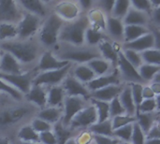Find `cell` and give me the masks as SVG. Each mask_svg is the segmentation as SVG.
<instances>
[{
	"label": "cell",
	"instance_id": "cell-1",
	"mask_svg": "<svg viewBox=\"0 0 160 144\" xmlns=\"http://www.w3.org/2000/svg\"><path fill=\"white\" fill-rule=\"evenodd\" d=\"M2 52L11 54L21 65H29L38 61L40 55V48L32 39H13L0 43Z\"/></svg>",
	"mask_w": 160,
	"mask_h": 144
},
{
	"label": "cell",
	"instance_id": "cell-2",
	"mask_svg": "<svg viewBox=\"0 0 160 144\" xmlns=\"http://www.w3.org/2000/svg\"><path fill=\"white\" fill-rule=\"evenodd\" d=\"M88 27L89 22L84 15H81L74 21L65 22L58 36V42L66 46L83 47L85 44L84 36Z\"/></svg>",
	"mask_w": 160,
	"mask_h": 144
},
{
	"label": "cell",
	"instance_id": "cell-3",
	"mask_svg": "<svg viewBox=\"0 0 160 144\" xmlns=\"http://www.w3.org/2000/svg\"><path fill=\"white\" fill-rule=\"evenodd\" d=\"M65 22L54 13L49 14L42 22L38 32V39L39 45L50 50L58 43V36Z\"/></svg>",
	"mask_w": 160,
	"mask_h": 144
},
{
	"label": "cell",
	"instance_id": "cell-4",
	"mask_svg": "<svg viewBox=\"0 0 160 144\" xmlns=\"http://www.w3.org/2000/svg\"><path fill=\"white\" fill-rule=\"evenodd\" d=\"M54 55L63 61L68 63H76L77 65L87 64L91 60L101 58L98 50L92 47H71L66 46L62 50L53 52Z\"/></svg>",
	"mask_w": 160,
	"mask_h": 144
},
{
	"label": "cell",
	"instance_id": "cell-5",
	"mask_svg": "<svg viewBox=\"0 0 160 144\" xmlns=\"http://www.w3.org/2000/svg\"><path fill=\"white\" fill-rule=\"evenodd\" d=\"M43 19L33 15L31 13L22 12V18L16 23L17 26V39L20 40H26L31 39L33 36L38 34Z\"/></svg>",
	"mask_w": 160,
	"mask_h": 144
},
{
	"label": "cell",
	"instance_id": "cell-6",
	"mask_svg": "<svg viewBox=\"0 0 160 144\" xmlns=\"http://www.w3.org/2000/svg\"><path fill=\"white\" fill-rule=\"evenodd\" d=\"M71 69V64L56 70L45 71L37 73L33 80V85L39 86H56L63 82L65 78L68 75L69 70Z\"/></svg>",
	"mask_w": 160,
	"mask_h": 144
},
{
	"label": "cell",
	"instance_id": "cell-7",
	"mask_svg": "<svg viewBox=\"0 0 160 144\" xmlns=\"http://www.w3.org/2000/svg\"><path fill=\"white\" fill-rule=\"evenodd\" d=\"M35 72L36 71H28L14 75L0 73V79L17 91H19L23 96L28 93L32 86L33 80L37 75H35Z\"/></svg>",
	"mask_w": 160,
	"mask_h": 144
},
{
	"label": "cell",
	"instance_id": "cell-8",
	"mask_svg": "<svg viewBox=\"0 0 160 144\" xmlns=\"http://www.w3.org/2000/svg\"><path fill=\"white\" fill-rule=\"evenodd\" d=\"M87 100L79 97H66L63 102V116L62 124L68 127L73 117L87 105Z\"/></svg>",
	"mask_w": 160,
	"mask_h": 144
},
{
	"label": "cell",
	"instance_id": "cell-9",
	"mask_svg": "<svg viewBox=\"0 0 160 144\" xmlns=\"http://www.w3.org/2000/svg\"><path fill=\"white\" fill-rule=\"evenodd\" d=\"M70 63L67 61H63L58 59L53 52L52 50H46L42 53H40L38 59V65L35 69V71L39 72H45V71H51V70H56L60 69Z\"/></svg>",
	"mask_w": 160,
	"mask_h": 144
},
{
	"label": "cell",
	"instance_id": "cell-10",
	"mask_svg": "<svg viewBox=\"0 0 160 144\" xmlns=\"http://www.w3.org/2000/svg\"><path fill=\"white\" fill-rule=\"evenodd\" d=\"M98 122V114L95 107L90 104L87 105L84 109L80 111L71 120L68 127L70 129L76 128H84L90 127L92 125Z\"/></svg>",
	"mask_w": 160,
	"mask_h": 144
},
{
	"label": "cell",
	"instance_id": "cell-11",
	"mask_svg": "<svg viewBox=\"0 0 160 144\" xmlns=\"http://www.w3.org/2000/svg\"><path fill=\"white\" fill-rule=\"evenodd\" d=\"M22 10L17 1L0 0V22L17 23L22 15Z\"/></svg>",
	"mask_w": 160,
	"mask_h": 144
},
{
	"label": "cell",
	"instance_id": "cell-12",
	"mask_svg": "<svg viewBox=\"0 0 160 144\" xmlns=\"http://www.w3.org/2000/svg\"><path fill=\"white\" fill-rule=\"evenodd\" d=\"M53 13L64 22H71L81 16V8L77 2L60 1L54 4Z\"/></svg>",
	"mask_w": 160,
	"mask_h": 144
},
{
	"label": "cell",
	"instance_id": "cell-13",
	"mask_svg": "<svg viewBox=\"0 0 160 144\" xmlns=\"http://www.w3.org/2000/svg\"><path fill=\"white\" fill-rule=\"evenodd\" d=\"M30 109L28 107H13L8 108L0 111V128L12 126L30 113Z\"/></svg>",
	"mask_w": 160,
	"mask_h": 144
},
{
	"label": "cell",
	"instance_id": "cell-14",
	"mask_svg": "<svg viewBox=\"0 0 160 144\" xmlns=\"http://www.w3.org/2000/svg\"><path fill=\"white\" fill-rule=\"evenodd\" d=\"M66 97H79L85 99L90 98V92L86 85L80 82L72 75H68L62 82L61 86Z\"/></svg>",
	"mask_w": 160,
	"mask_h": 144
},
{
	"label": "cell",
	"instance_id": "cell-15",
	"mask_svg": "<svg viewBox=\"0 0 160 144\" xmlns=\"http://www.w3.org/2000/svg\"><path fill=\"white\" fill-rule=\"evenodd\" d=\"M117 70L120 74V77H123L129 83L137 82L142 83V80L140 77L137 68H135L131 64L128 62V60L123 55L122 50L118 52V60H117Z\"/></svg>",
	"mask_w": 160,
	"mask_h": 144
},
{
	"label": "cell",
	"instance_id": "cell-16",
	"mask_svg": "<svg viewBox=\"0 0 160 144\" xmlns=\"http://www.w3.org/2000/svg\"><path fill=\"white\" fill-rule=\"evenodd\" d=\"M120 82H121L120 74H119L118 70L115 68L109 74L96 77L94 80H92L90 82H88L86 84V87L89 90V92L91 93V92L97 91L98 89H101V88H104V87H107L110 85L121 84Z\"/></svg>",
	"mask_w": 160,
	"mask_h": 144
},
{
	"label": "cell",
	"instance_id": "cell-17",
	"mask_svg": "<svg viewBox=\"0 0 160 144\" xmlns=\"http://www.w3.org/2000/svg\"><path fill=\"white\" fill-rule=\"evenodd\" d=\"M152 48H157V44H156L155 37L150 30V33H148L131 42L124 43L122 49L132 50V51H135V52L141 53V52H142L146 50L152 49Z\"/></svg>",
	"mask_w": 160,
	"mask_h": 144
},
{
	"label": "cell",
	"instance_id": "cell-18",
	"mask_svg": "<svg viewBox=\"0 0 160 144\" xmlns=\"http://www.w3.org/2000/svg\"><path fill=\"white\" fill-rule=\"evenodd\" d=\"M18 5L25 12L36 15L41 19H45L48 16V6L44 1L38 0H20L17 1Z\"/></svg>",
	"mask_w": 160,
	"mask_h": 144
},
{
	"label": "cell",
	"instance_id": "cell-19",
	"mask_svg": "<svg viewBox=\"0 0 160 144\" xmlns=\"http://www.w3.org/2000/svg\"><path fill=\"white\" fill-rule=\"evenodd\" d=\"M24 72L22 65L8 52H2L0 56V73L3 74H21Z\"/></svg>",
	"mask_w": 160,
	"mask_h": 144
},
{
	"label": "cell",
	"instance_id": "cell-20",
	"mask_svg": "<svg viewBox=\"0 0 160 144\" xmlns=\"http://www.w3.org/2000/svg\"><path fill=\"white\" fill-rule=\"evenodd\" d=\"M97 49L98 50L101 58L110 62L113 67H116L117 60H118V52L120 50L116 49V47L113 45V43L109 38L102 40L97 46Z\"/></svg>",
	"mask_w": 160,
	"mask_h": 144
},
{
	"label": "cell",
	"instance_id": "cell-21",
	"mask_svg": "<svg viewBox=\"0 0 160 144\" xmlns=\"http://www.w3.org/2000/svg\"><path fill=\"white\" fill-rule=\"evenodd\" d=\"M25 98L31 104L40 108V110L47 106V91L44 86L32 84L30 90L25 95Z\"/></svg>",
	"mask_w": 160,
	"mask_h": 144
},
{
	"label": "cell",
	"instance_id": "cell-22",
	"mask_svg": "<svg viewBox=\"0 0 160 144\" xmlns=\"http://www.w3.org/2000/svg\"><path fill=\"white\" fill-rule=\"evenodd\" d=\"M123 89V86L121 84L118 85H110L101 89H98L97 91L90 93V98L104 101V102H110L113 98L117 97L121 91Z\"/></svg>",
	"mask_w": 160,
	"mask_h": 144
},
{
	"label": "cell",
	"instance_id": "cell-23",
	"mask_svg": "<svg viewBox=\"0 0 160 144\" xmlns=\"http://www.w3.org/2000/svg\"><path fill=\"white\" fill-rule=\"evenodd\" d=\"M86 18L88 20L90 27L99 30L101 32H106L107 15L104 12H102L100 9L94 7L88 11Z\"/></svg>",
	"mask_w": 160,
	"mask_h": 144
},
{
	"label": "cell",
	"instance_id": "cell-24",
	"mask_svg": "<svg viewBox=\"0 0 160 144\" xmlns=\"http://www.w3.org/2000/svg\"><path fill=\"white\" fill-rule=\"evenodd\" d=\"M124 23L123 21L112 16L107 17L106 22V32L107 36L113 38L114 40H123L124 37Z\"/></svg>",
	"mask_w": 160,
	"mask_h": 144
},
{
	"label": "cell",
	"instance_id": "cell-25",
	"mask_svg": "<svg viewBox=\"0 0 160 144\" xmlns=\"http://www.w3.org/2000/svg\"><path fill=\"white\" fill-rule=\"evenodd\" d=\"M122 21H123L124 25L147 26V24L149 22V15L130 7L127 15L124 17V19Z\"/></svg>",
	"mask_w": 160,
	"mask_h": 144
},
{
	"label": "cell",
	"instance_id": "cell-26",
	"mask_svg": "<svg viewBox=\"0 0 160 144\" xmlns=\"http://www.w3.org/2000/svg\"><path fill=\"white\" fill-rule=\"evenodd\" d=\"M118 98L126 112V114L129 115V116H134L136 115L137 112V109L136 106L134 104L133 98H132V95H131V89L129 84H127L125 86H123V89L120 93V95L118 96Z\"/></svg>",
	"mask_w": 160,
	"mask_h": 144
},
{
	"label": "cell",
	"instance_id": "cell-27",
	"mask_svg": "<svg viewBox=\"0 0 160 144\" xmlns=\"http://www.w3.org/2000/svg\"><path fill=\"white\" fill-rule=\"evenodd\" d=\"M63 110L61 108L56 107H45L41 109L37 117L49 123L50 125H54L62 120Z\"/></svg>",
	"mask_w": 160,
	"mask_h": 144
},
{
	"label": "cell",
	"instance_id": "cell-28",
	"mask_svg": "<svg viewBox=\"0 0 160 144\" xmlns=\"http://www.w3.org/2000/svg\"><path fill=\"white\" fill-rule=\"evenodd\" d=\"M150 33V28L141 25H125L124 27V43L131 42L146 34Z\"/></svg>",
	"mask_w": 160,
	"mask_h": 144
},
{
	"label": "cell",
	"instance_id": "cell-29",
	"mask_svg": "<svg viewBox=\"0 0 160 144\" xmlns=\"http://www.w3.org/2000/svg\"><path fill=\"white\" fill-rule=\"evenodd\" d=\"M66 97L65 92L60 85L51 86L47 91V106L60 108Z\"/></svg>",
	"mask_w": 160,
	"mask_h": 144
},
{
	"label": "cell",
	"instance_id": "cell-30",
	"mask_svg": "<svg viewBox=\"0 0 160 144\" xmlns=\"http://www.w3.org/2000/svg\"><path fill=\"white\" fill-rule=\"evenodd\" d=\"M72 76L85 85L97 77L86 64L77 65L72 69Z\"/></svg>",
	"mask_w": 160,
	"mask_h": 144
},
{
	"label": "cell",
	"instance_id": "cell-31",
	"mask_svg": "<svg viewBox=\"0 0 160 144\" xmlns=\"http://www.w3.org/2000/svg\"><path fill=\"white\" fill-rule=\"evenodd\" d=\"M86 65L92 69V71L95 73L97 77L109 74L112 71V65L110 62L104 60L103 58H97V59L91 60Z\"/></svg>",
	"mask_w": 160,
	"mask_h": 144
},
{
	"label": "cell",
	"instance_id": "cell-32",
	"mask_svg": "<svg viewBox=\"0 0 160 144\" xmlns=\"http://www.w3.org/2000/svg\"><path fill=\"white\" fill-rule=\"evenodd\" d=\"M107 38H108V36L107 34H105V32H101L90 26L86 29L85 36H84V41H85L86 46L92 47V48H96V46H98L102 40L107 39Z\"/></svg>",
	"mask_w": 160,
	"mask_h": 144
},
{
	"label": "cell",
	"instance_id": "cell-33",
	"mask_svg": "<svg viewBox=\"0 0 160 144\" xmlns=\"http://www.w3.org/2000/svg\"><path fill=\"white\" fill-rule=\"evenodd\" d=\"M157 112H152V113H141V112H136L135 118H136V123L139 125V127L142 128V130L146 134L148 130L152 127V126L158 122L157 118Z\"/></svg>",
	"mask_w": 160,
	"mask_h": 144
},
{
	"label": "cell",
	"instance_id": "cell-34",
	"mask_svg": "<svg viewBox=\"0 0 160 144\" xmlns=\"http://www.w3.org/2000/svg\"><path fill=\"white\" fill-rule=\"evenodd\" d=\"M17 137L22 142H34V143L39 142L38 134L32 128L30 125L22 126L19 129L17 133Z\"/></svg>",
	"mask_w": 160,
	"mask_h": 144
},
{
	"label": "cell",
	"instance_id": "cell-35",
	"mask_svg": "<svg viewBox=\"0 0 160 144\" xmlns=\"http://www.w3.org/2000/svg\"><path fill=\"white\" fill-rule=\"evenodd\" d=\"M89 130L93 135H98V136H104V137H113L112 133V127L111 119L104 121V122H97L96 124L92 125L89 127Z\"/></svg>",
	"mask_w": 160,
	"mask_h": 144
},
{
	"label": "cell",
	"instance_id": "cell-36",
	"mask_svg": "<svg viewBox=\"0 0 160 144\" xmlns=\"http://www.w3.org/2000/svg\"><path fill=\"white\" fill-rule=\"evenodd\" d=\"M17 39V26L15 23L0 22V43Z\"/></svg>",
	"mask_w": 160,
	"mask_h": 144
},
{
	"label": "cell",
	"instance_id": "cell-37",
	"mask_svg": "<svg viewBox=\"0 0 160 144\" xmlns=\"http://www.w3.org/2000/svg\"><path fill=\"white\" fill-rule=\"evenodd\" d=\"M140 77L142 82H152L157 74L160 73V66H154L148 64H142L137 68Z\"/></svg>",
	"mask_w": 160,
	"mask_h": 144
},
{
	"label": "cell",
	"instance_id": "cell-38",
	"mask_svg": "<svg viewBox=\"0 0 160 144\" xmlns=\"http://www.w3.org/2000/svg\"><path fill=\"white\" fill-rule=\"evenodd\" d=\"M53 134L56 138L57 144H65L71 138V130L68 127H66L62 124L61 121L54 124Z\"/></svg>",
	"mask_w": 160,
	"mask_h": 144
},
{
	"label": "cell",
	"instance_id": "cell-39",
	"mask_svg": "<svg viewBox=\"0 0 160 144\" xmlns=\"http://www.w3.org/2000/svg\"><path fill=\"white\" fill-rule=\"evenodd\" d=\"M91 101V104L95 107L98 114V122H104L110 119V112H109V103L89 98Z\"/></svg>",
	"mask_w": 160,
	"mask_h": 144
},
{
	"label": "cell",
	"instance_id": "cell-40",
	"mask_svg": "<svg viewBox=\"0 0 160 144\" xmlns=\"http://www.w3.org/2000/svg\"><path fill=\"white\" fill-rule=\"evenodd\" d=\"M130 8V1L128 0H117L114 1L111 16L123 20L127 15L128 9Z\"/></svg>",
	"mask_w": 160,
	"mask_h": 144
},
{
	"label": "cell",
	"instance_id": "cell-41",
	"mask_svg": "<svg viewBox=\"0 0 160 144\" xmlns=\"http://www.w3.org/2000/svg\"><path fill=\"white\" fill-rule=\"evenodd\" d=\"M159 108V96H157L155 98L143 99L142 103L137 108V112L141 113H152L157 112Z\"/></svg>",
	"mask_w": 160,
	"mask_h": 144
},
{
	"label": "cell",
	"instance_id": "cell-42",
	"mask_svg": "<svg viewBox=\"0 0 160 144\" xmlns=\"http://www.w3.org/2000/svg\"><path fill=\"white\" fill-rule=\"evenodd\" d=\"M141 57L142 64L160 66V50L157 48H152L141 52Z\"/></svg>",
	"mask_w": 160,
	"mask_h": 144
},
{
	"label": "cell",
	"instance_id": "cell-43",
	"mask_svg": "<svg viewBox=\"0 0 160 144\" xmlns=\"http://www.w3.org/2000/svg\"><path fill=\"white\" fill-rule=\"evenodd\" d=\"M135 122H136V118L134 116H129L128 114H123V115L115 116V117L111 119L112 130L118 129L120 127H123L125 126L133 124Z\"/></svg>",
	"mask_w": 160,
	"mask_h": 144
},
{
	"label": "cell",
	"instance_id": "cell-44",
	"mask_svg": "<svg viewBox=\"0 0 160 144\" xmlns=\"http://www.w3.org/2000/svg\"><path fill=\"white\" fill-rule=\"evenodd\" d=\"M123 55L125 58L128 60L129 64H131L135 68H138L142 65V60L141 57V53L137 52L132 50H128V49H122Z\"/></svg>",
	"mask_w": 160,
	"mask_h": 144
},
{
	"label": "cell",
	"instance_id": "cell-45",
	"mask_svg": "<svg viewBox=\"0 0 160 144\" xmlns=\"http://www.w3.org/2000/svg\"><path fill=\"white\" fill-rule=\"evenodd\" d=\"M132 130H133V124L125 126L123 127H120L118 129L113 130V137H116L124 142H129L130 139H131V135H132Z\"/></svg>",
	"mask_w": 160,
	"mask_h": 144
},
{
	"label": "cell",
	"instance_id": "cell-46",
	"mask_svg": "<svg viewBox=\"0 0 160 144\" xmlns=\"http://www.w3.org/2000/svg\"><path fill=\"white\" fill-rule=\"evenodd\" d=\"M130 7L133 8L144 12L146 14H150L152 9L156 7L153 6L152 1L149 0H131L130 1Z\"/></svg>",
	"mask_w": 160,
	"mask_h": 144
},
{
	"label": "cell",
	"instance_id": "cell-47",
	"mask_svg": "<svg viewBox=\"0 0 160 144\" xmlns=\"http://www.w3.org/2000/svg\"><path fill=\"white\" fill-rule=\"evenodd\" d=\"M131 89V95H132V98L134 101V104L136 106V109L139 107V105L142 103V101L143 100L142 98V83H137V82H132V83H128Z\"/></svg>",
	"mask_w": 160,
	"mask_h": 144
},
{
	"label": "cell",
	"instance_id": "cell-48",
	"mask_svg": "<svg viewBox=\"0 0 160 144\" xmlns=\"http://www.w3.org/2000/svg\"><path fill=\"white\" fill-rule=\"evenodd\" d=\"M109 112H110V119H112L115 116L126 114V112H125L118 97L109 102Z\"/></svg>",
	"mask_w": 160,
	"mask_h": 144
},
{
	"label": "cell",
	"instance_id": "cell-49",
	"mask_svg": "<svg viewBox=\"0 0 160 144\" xmlns=\"http://www.w3.org/2000/svg\"><path fill=\"white\" fill-rule=\"evenodd\" d=\"M145 141L146 139H145L144 132L142 130V128L139 127V125L136 122L133 123V130H132L130 142L132 144H144Z\"/></svg>",
	"mask_w": 160,
	"mask_h": 144
},
{
	"label": "cell",
	"instance_id": "cell-50",
	"mask_svg": "<svg viewBox=\"0 0 160 144\" xmlns=\"http://www.w3.org/2000/svg\"><path fill=\"white\" fill-rule=\"evenodd\" d=\"M0 92L6 93L7 95L10 96L13 99L18 100V101L22 100V97H23L19 91H17L16 89H14L13 87H11L10 85H8L5 82H3L1 79H0Z\"/></svg>",
	"mask_w": 160,
	"mask_h": 144
},
{
	"label": "cell",
	"instance_id": "cell-51",
	"mask_svg": "<svg viewBox=\"0 0 160 144\" xmlns=\"http://www.w3.org/2000/svg\"><path fill=\"white\" fill-rule=\"evenodd\" d=\"M32 128L38 133V134H40V133H43V132H46V131H51L52 130V125H50L49 123L36 117L33 119L31 125Z\"/></svg>",
	"mask_w": 160,
	"mask_h": 144
},
{
	"label": "cell",
	"instance_id": "cell-52",
	"mask_svg": "<svg viewBox=\"0 0 160 144\" xmlns=\"http://www.w3.org/2000/svg\"><path fill=\"white\" fill-rule=\"evenodd\" d=\"M113 4H114V1H111V0H100V1L95 2L94 7H96L98 9H100L108 17V16H111Z\"/></svg>",
	"mask_w": 160,
	"mask_h": 144
},
{
	"label": "cell",
	"instance_id": "cell-53",
	"mask_svg": "<svg viewBox=\"0 0 160 144\" xmlns=\"http://www.w3.org/2000/svg\"><path fill=\"white\" fill-rule=\"evenodd\" d=\"M38 138H39V143L57 144L56 138H55V136H54V134H53V132L52 130L38 134Z\"/></svg>",
	"mask_w": 160,
	"mask_h": 144
},
{
	"label": "cell",
	"instance_id": "cell-54",
	"mask_svg": "<svg viewBox=\"0 0 160 144\" xmlns=\"http://www.w3.org/2000/svg\"><path fill=\"white\" fill-rule=\"evenodd\" d=\"M146 140H160V130L158 122L155 123L152 127L148 130V132L145 134Z\"/></svg>",
	"mask_w": 160,
	"mask_h": 144
},
{
	"label": "cell",
	"instance_id": "cell-55",
	"mask_svg": "<svg viewBox=\"0 0 160 144\" xmlns=\"http://www.w3.org/2000/svg\"><path fill=\"white\" fill-rule=\"evenodd\" d=\"M92 139L96 144H117L118 141L113 139L112 137H104L98 135H93Z\"/></svg>",
	"mask_w": 160,
	"mask_h": 144
},
{
	"label": "cell",
	"instance_id": "cell-56",
	"mask_svg": "<svg viewBox=\"0 0 160 144\" xmlns=\"http://www.w3.org/2000/svg\"><path fill=\"white\" fill-rule=\"evenodd\" d=\"M157 96L151 89L150 85H145L142 87V98L143 99H151V98H155Z\"/></svg>",
	"mask_w": 160,
	"mask_h": 144
},
{
	"label": "cell",
	"instance_id": "cell-57",
	"mask_svg": "<svg viewBox=\"0 0 160 144\" xmlns=\"http://www.w3.org/2000/svg\"><path fill=\"white\" fill-rule=\"evenodd\" d=\"M81 10L82 9H85L87 11H89L91 8L94 7V5H95V2L93 1H90V0H82V1H79L77 2Z\"/></svg>",
	"mask_w": 160,
	"mask_h": 144
},
{
	"label": "cell",
	"instance_id": "cell-58",
	"mask_svg": "<svg viewBox=\"0 0 160 144\" xmlns=\"http://www.w3.org/2000/svg\"><path fill=\"white\" fill-rule=\"evenodd\" d=\"M151 89L153 90V92L155 93L156 96H159L160 94V82H152V84L150 85Z\"/></svg>",
	"mask_w": 160,
	"mask_h": 144
},
{
	"label": "cell",
	"instance_id": "cell-59",
	"mask_svg": "<svg viewBox=\"0 0 160 144\" xmlns=\"http://www.w3.org/2000/svg\"><path fill=\"white\" fill-rule=\"evenodd\" d=\"M144 144H160V140H146Z\"/></svg>",
	"mask_w": 160,
	"mask_h": 144
},
{
	"label": "cell",
	"instance_id": "cell-60",
	"mask_svg": "<svg viewBox=\"0 0 160 144\" xmlns=\"http://www.w3.org/2000/svg\"><path fill=\"white\" fill-rule=\"evenodd\" d=\"M0 144H10V143H9V142H8V139L0 137Z\"/></svg>",
	"mask_w": 160,
	"mask_h": 144
},
{
	"label": "cell",
	"instance_id": "cell-61",
	"mask_svg": "<svg viewBox=\"0 0 160 144\" xmlns=\"http://www.w3.org/2000/svg\"><path fill=\"white\" fill-rule=\"evenodd\" d=\"M65 144H78V142H77V141L75 140V139H73V138H70L67 142Z\"/></svg>",
	"mask_w": 160,
	"mask_h": 144
},
{
	"label": "cell",
	"instance_id": "cell-62",
	"mask_svg": "<svg viewBox=\"0 0 160 144\" xmlns=\"http://www.w3.org/2000/svg\"><path fill=\"white\" fill-rule=\"evenodd\" d=\"M18 144H41V143H34V142H20Z\"/></svg>",
	"mask_w": 160,
	"mask_h": 144
},
{
	"label": "cell",
	"instance_id": "cell-63",
	"mask_svg": "<svg viewBox=\"0 0 160 144\" xmlns=\"http://www.w3.org/2000/svg\"><path fill=\"white\" fill-rule=\"evenodd\" d=\"M1 53H2V51L0 50V56H1Z\"/></svg>",
	"mask_w": 160,
	"mask_h": 144
}]
</instances>
